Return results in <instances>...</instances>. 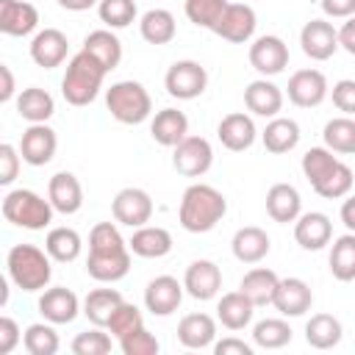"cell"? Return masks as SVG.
Returning <instances> with one entry per match:
<instances>
[{"label": "cell", "instance_id": "cell-1", "mask_svg": "<svg viewBox=\"0 0 355 355\" xmlns=\"http://www.w3.org/2000/svg\"><path fill=\"white\" fill-rule=\"evenodd\" d=\"M86 272L97 283H116L130 272V247L114 222H97L92 227Z\"/></svg>", "mask_w": 355, "mask_h": 355}, {"label": "cell", "instance_id": "cell-2", "mask_svg": "<svg viewBox=\"0 0 355 355\" xmlns=\"http://www.w3.org/2000/svg\"><path fill=\"white\" fill-rule=\"evenodd\" d=\"M227 214V200L219 189L208 186V183H191L183 197H180V208H178V219L180 227L189 233H208L214 230L222 216Z\"/></svg>", "mask_w": 355, "mask_h": 355}, {"label": "cell", "instance_id": "cell-3", "mask_svg": "<svg viewBox=\"0 0 355 355\" xmlns=\"http://www.w3.org/2000/svg\"><path fill=\"white\" fill-rule=\"evenodd\" d=\"M108 69L86 50L75 53L67 64V72L61 78V94L69 105H89L94 103V97L100 94L103 89V80H105Z\"/></svg>", "mask_w": 355, "mask_h": 355}, {"label": "cell", "instance_id": "cell-4", "mask_svg": "<svg viewBox=\"0 0 355 355\" xmlns=\"http://www.w3.org/2000/svg\"><path fill=\"white\" fill-rule=\"evenodd\" d=\"M50 261L53 258L47 255V250H39L36 244H14L8 250L6 269H8V277L17 288L42 291V288H47V283L53 277Z\"/></svg>", "mask_w": 355, "mask_h": 355}, {"label": "cell", "instance_id": "cell-5", "mask_svg": "<svg viewBox=\"0 0 355 355\" xmlns=\"http://www.w3.org/2000/svg\"><path fill=\"white\" fill-rule=\"evenodd\" d=\"M53 202L31 189H11L3 197V216L6 222L25 227V230H44L53 222Z\"/></svg>", "mask_w": 355, "mask_h": 355}, {"label": "cell", "instance_id": "cell-6", "mask_svg": "<svg viewBox=\"0 0 355 355\" xmlns=\"http://www.w3.org/2000/svg\"><path fill=\"white\" fill-rule=\"evenodd\" d=\"M105 108L111 111V116L116 122L139 125V122H144L150 116L153 100H150V92L139 80H116L105 92Z\"/></svg>", "mask_w": 355, "mask_h": 355}, {"label": "cell", "instance_id": "cell-7", "mask_svg": "<svg viewBox=\"0 0 355 355\" xmlns=\"http://www.w3.org/2000/svg\"><path fill=\"white\" fill-rule=\"evenodd\" d=\"M164 86H166V94L169 97H178V100H194L205 92L208 86V72L202 64L191 61V58H183V61H175L166 75H164Z\"/></svg>", "mask_w": 355, "mask_h": 355}, {"label": "cell", "instance_id": "cell-8", "mask_svg": "<svg viewBox=\"0 0 355 355\" xmlns=\"http://www.w3.org/2000/svg\"><path fill=\"white\" fill-rule=\"evenodd\" d=\"M214 164V150L202 136H186L172 147V166L183 178H202Z\"/></svg>", "mask_w": 355, "mask_h": 355}, {"label": "cell", "instance_id": "cell-9", "mask_svg": "<svg viewBox=\"0 0 355 355\" xmlns=\"http://www.w3.org/2000/svg\"><path fill=\"white\" fill-rule=\"evenodd\" d=\"M255 25H258V17L252 11V6L247 3H227L214 33L222 36L225 42H233V44H244L252 39L255 33Z\"/></svg>", "mask_w": 355, "mask_h": 355}, {"label": "cell", "instance_id": "cell-10", "mask_svg": "<svg viewBox=\"0 0 355 355\" xmlns=\"http://www.w3.org/2000/svg\"><path fill=\"white\" fill-rule=\"evenodd\" d=\"M111 214L119 225H128V227H141L150 222L153 216V200L144 189H136V186H128L122 191H116L114 202H111Z\"/></svg>", "mask_w": 355, "mask_h": 355}, {"label": "cell", "instance_id": "cell-11", "mask_svg": "<svg viewBox=\"0 0 355 355\" xmlns=\"http://www.w3.org/2000/svg\"><path fill=\"white\" fill-rule=\"evenodd\" d=\"M55 150H58V136H55V130H53L50 125H44V122H33V125L22 133V139H19V155H22V161L31 164V166H44V164H50L53 155H55Z\"/></svg>", "mask_w": 355, "mask_h": 355}, {"label": "cell", "instance_id": "cell-12", "mask_svg": "<svg viewBox=\"0 0 355 355\" xmlns=\"http://www.w3.org/2000/svg\"><path fill=\"white\" fill-rule=\"evenodd\" d=\"M250 64L255 72H261L263 78L269 75H280L288 67V47L280 36H258L250 44Z\"/></svg>", "mask_w": 355, "mask_h": 355}, {"label": "cell", "instance_id": "cell-13", "mask_svg": "<svg viewBox=\"0 0 355 355\" xmlns=\"http://www.w3.org/2000/svg\"><path fill=\"white\" fill-rule=\"evenodd\" d=\"M183 283H178V277L172 275H158L147 283L144 288V305L153 316H169L180 308L183 302Z\"/></svg>", "mask_w": 355, "mask_h": 355}, {"label": "cell", "instance_id": "cell-14", "mask_svg": "<svg viewBox=\"0 0 355 355\" xmlns=\"http://www.w3.org/2000/svg\"><path fill=\"white\" fill-rule=\"evenodd\" d=\"M288 100L300 108H316L319 103H324L330 86H327V78L319 72V69H297L291 78H288Z\"/></svg>", "mask_w": 355, "mask_h": 355}, {"label": "cell", "instance_id": "cell-15", "mask_svg": "<svg viewBox=\"0 0 355 355\" xmlns=\"http://www.w3.org/2000/svg\"><path fill=\"white\" fill-rule=\"evenodd\" d=\"M302 53L313 61H327L338 50V31L327 19H311L300 31Z\"/></svg>", "mask_w": 355, "mask_h": 355}, {"label": "cell", "instance_id": "cell-16", "mask_svg": "<svg viewBox=\"0 0 355 355\" xmlns=\"http://www.w3.org/2000/svg\"><path fill=\"white\" fill-rule=\"evenodd\" d=\"M183 288L189 291V297L194 300H214L222 288V272L214 261L208 258H197L186 266L183 275Z\"/></svg>", "mask_w": 355, "mask_h": 355}, {"label": "cell", "instance_id": "cell-17", "mask_svg": "<svg viewBox=\"0 0 355 355\" xmlns=\"http://www.w3.org/2000/svg\"><path fill=\"white\" fill-rule=\"evenodd\" d=\"M39 313L53 324H69L80 313V300L72 288L53 286V288H44V294L39 297Z\"/></svg>", "mask_w": 355, "mask_h": 355}, {"label": "cell", "instance_id": "cell-18", "mask_svg": "<svg viewBox=\"0 0 355 355\" xmlns=\"http://www.w3.org/2000/svg\"><path fill=\"white\" fill-rule=\"evenodd\" d=\"M69 53V42L58 28H44L31 39V58L42 69H55L64 64Z\"/></svg>", "mask_w": 355, "mask_h": 355}, {"label": "cell", "instance_id": "cell-19", "mask_svg": "<svg viewBox=\"0 0 355 355\" xmlns=\"http://www.w3.org/2000/svg\"><path fill=\"white\" fill-rule=\"evenodd\" d=\"M272 305L283 316H302L313 305V291L302 277H280Z\"/></svg>", "mask_w": 355, "mask_h": 355}, {"label": "cell", "instance_id": "cell-20", "mask_svg": "<svg viewBox=\"0 0 355 355\" xmlns=\"http://www.w3.org/2000/svg\"><path fill=\"white\" fill-rule=\"evenodd\" d=\"M294 239L302 250H322L333 239V222L322 211H308L300 214L294 222Z\"/></svg>", "mask_w": 355, "mask_h": 355}, {"label": "cell", "instance_id": "cell-21", "mask_svg": "<svg viewBox=\"0 0 355 355\" xmlns=\"http://www.w3.org/2000/svg\"><path fill=\"white\" fill-rule=\"evenodd\" d=\"M216 136L222 141V147H227L230 153H241L247 147H252L258 130L252 116H247L244 111H233L227 116H222V122L216 125Z\"/></svg>", "mask_w": 355, "mask_h": 355}, {"label": "cell", "instance_id": "cell-22", "mask_svg": "<svg viewBox=\"0 0 355 355\" xmlns=\"http://www.w3.org/2000/svg\"><path fill=\"white\" fill-rule=\"evenodd\" d=\"M39 25V11L28 0H0V31L6 36H28Z\"/></svg>", "mask_w": 355, "mask_h": 355}, {"label": "cell", "instance_id": "cell-23", "mask_svg": "<svg viewBox=\"0 0 355 355\" xmlns=\"http://www.w3.org/2000/svg\"><path fill=\"white\" fill-rule=\"evenodd\" d=\"M47 200L58 214H78L83 205V189L80 180L72 172H55L47 183Z\"/></svg>", "mask_w": 355, "mask_h": 355}, {"label": "cell", "instance_id": "cell-24", "mask_svg": "<svg viewBox=\"0 0 355 355\" xmlns=\"http://www.w3.org/2000/svg\"><path fill=\"white\" fill-rule=\"evenodd\" d=\"M244 105L255 116H277L283 108V92L277 83L258 78L244 89Z\"/></svg>", "mask_w": 355, "mask_h": 355}, {"label": "cell", "instance_id": "cell-25", "mask_svg": "<svg viewBox=\"0 0 355 355\" xmlns=\"http://www.w3.org/2000/svg\"><path fill=\"white\" fill-rule=\"evenodd\" d=\"M266 214L275 222H280V225L297 222V216L302 214V197H300V191L291 183H275V186H269V191H266Z\"/></svg>", "mask_w": 355, "mask_h": 355}, {"label": "cell", "instance_id": "cell-26", "mask_svg": "<svg viewBox=\"0 0 355 355\" xmlns=\"http://www.w3.org/2000/svg\"><path fill=\"white\" fill-rule=\"evenodd\" d=\"M150 136L161 147H175L189 136V116L178 108H161L150 122Z\"/></svg>", "mask_w": 355, "mask_h": 355}, {"label": "cell", "instance_id": "cell-27", "mask_svg": "<svg viewBox=\"0 0 355 355\" xmlns=\"http://www.w3.org/2000/svg\"><path fill=\"white\" fill-rule=\"evenodd\" d=\"M128 247L133 255L139 258H164L172 250V236L166 227L158 225H141L133 230V236L128 239Z\"/></svg>", "mask_w": 355, "mask_h": 355}, {"label": "cell", "instance_id": "cell-28", "mask_svg": "<svg viewBox=\"0 0 355 355\" xmlns=\"http://www.w3.org/2000/svg\"><path fill=\"white\" fill-rule=\"evenodd\" d=\"M230 247H233L236 261H241V263H258V261H263L269 255V247L272 244H269V236H266L263 227L247 225V227H239L233 233Z\"/></svg>", "mask_w": 355, "mask_h": 355}, {"label": "cell", "instance_id": "cell-29", "mask_svg": "<svg viewBox=\"0 0 355 355\" xmlns=\"http://www.w3.org/2000/svg\"><path fill=\"white\" fill-rule=\"evenodd\" d=\"M216 338V322L208 313H186L178 324V341L189 349H205Z\"/></svg>", "mask_w": 355, "mask_h": 355}, {"label": "cell", "instance_id": "cell-30", "mask_svg": "<svg viewBox=\"0 0 355 355\" xmlns=\"http://www.w3.org/2000/svg\"><path fill=\"white\" fill-rule=\"evenodd\" d=\"M255 305L247 294L241 291H227L222 294V300L216 302V319L227 327V330H244L252 322Z\"/></svg>", "mask_w": 355, "mask_h": 355}, {"label": "cell", "instance_id": "cell-31", "mask_svg": "<svg viewBox=\"0 0 355 355\" xmlns=\"http://www.w3.org/2000/svg\"><path fill=\"white\" fill-rule=\"evenodd\" d=\"M261 141L272 155H283L300 144V125L288 116H272L261 133Z\"/></svg>", "mask_w": 355, "mask_h": 355}, {"label": "cell", "instance_id": "cell-32", "mask_svg": "<svg viewBox=\"0 0 355 355\" xmlns=\"http://www.w3.org/2000/svg\"><path fill=\"white\" fill-rule=\"evenodd\" d=\"M277 283H280V277H277L272 269H266V266H255V269H250V272L241 277L239 291L247 294V297L252 300L255 308H258V305H272L275 291H277Z\"/></svg>", "mask_w": 355, "mask_h": 355}, {"label": "cell", "instance_id": "cell-33", "mask_svg": "<svg viewBox=\"0 0 355 355\" xmlns=\"http://www.w3.org/2000/svg\"><path fill=\"white\" fill-rule=\"evenodd\" d=\"M139 33L150 44H169L175 39V33H178V25H175L172 11H166V8H150V11H144L141 19H139Z\"/></svg>", "mask_w": 355, "mask_h": 355}, {"label": "cell", "instance_id": "cell-34", "mask_svg": "<svg viewBox=\"0 0 355 355\" xmlns=\"http://www.w3.org/2000/svg\"><path fill=\"white\" fill-rule=\"evenodd\" d=\"M86 53H92L108 72L119 67L122 61V42L116 39V33H111L108 28H100V31H92L86 39H83V47Z\"/></svg>", "mask_w": 355, "mask_h": 355}, {"label": "cell", "instance_id": "cell-35", "mask_svg": "<svg viewBox=\"0 0 355 355\" xmlns=\"http://www.w3.org/2000/svg\"><path fill=\"white\" fill-rule=\"evenodd\" d=\"M55 111V100L50 97V92L39 89V86H28L19 92L17 97V114L25 119V122H47Z\"/></svg>", "mask_w": 355, "mask_h": 355}, {"label": "cell", "instance_id": "cell-36", "mask_svg": "<svg viewBox=\"0 0 355 355\" xmlns=\"http://www.w3.org/2000/svg\"><path fill=\"white\" fill-rule=\"evenodd\" d=\"M341 322L333 313H313L305 322V341L313 349H333L341 341Z\"/></svg>", "mask_w": 355, "mask_h": 355}, {"label": "cell", "instance_id": "cell-37", "mask_svg": "<svg viewBox=\"0 0 355 355\" xmlns=\"http://www.w3.org/2000/svg\"><path fill=\"white\" fill-rule=\"evenodd\" d=\"M44 250L53 261L58 263H69L80 255L83 250V241H80V233L75 227H53L44 239Z\"/></svg>", "mask_w": 355, "mask_h": 355}, {"label": "cell", "instance_id": "cell-38", "mask_svg": "<svg viewBox=\"0 0 355 355\" xmlns=\"http://www.w3.org/2000/svg\"><path fill=\"white\" fill-rule=\"evenodd\" d=\"M119 302H122V294H119L116 288H94V291H89L86 300H83V316H86L92 324L105 327Z\"/></svg>", "mask_w": 355, "mask_h": 355}, {"label": "cell", "instance_id": "cell-39", "mask_svg": "<svg viewBox=\"0 0 355 355\" xmlns=\"http://www.w3.org/2000/svg\"><path fill=\"white\" fill-rule=\"evenodd\" d=\"M327 263H330V272L336 280H341V283L355 280V233H344L333 241Z\"/></svg>", "mask_w": 355, "mask_h": 355}, {"label": "cell", "instance_id": "cell-40", "mask_svg": "<svg viewBox=\"0 0 355 355\" xmlns=\"http://www.w3.org/2000/svg\"><path fill=\"white\" fill-rule=\"evenodd\" d=\"M324 136V147H330L333 153H341V155H352L355 153V119L352 116H336L324 125L322 130Z\"/></svg>", "mask_w": 355, "mask_h": 355}, {"label": "cell", "instance_id": "cell-41", "mask_svg": "<svg viewBox=\"0 0 355 355\" xmlns=\"http://www.w3.org/2000/svg\"><path fill=\"white\" fill-rule=\"evenodd\" d=\"M352 169L344 164V161H336V166L319 180V183H313V191L319 194V197H324V200H338V197H347L349 194V189H352Z\"/></svg>", "mask_w": 355, "mask_h": 355}, {"label": "cell", "instance_id": "cell-42", "mask_svg": "<svg viewBox=\"0 0 355 355\" xmlns=\"http://www.w3.org/2000/svg\"><path fill=\"white\" fill-rule=\"evenodd\" d=\"M252 341L263 349H280L291 341V327L286 319H261L252 327Z\"/></svg>", "mask_w": 355, "mask_h": 355}, {"label": "cell", "instance_id": "cell-43", "mask_svg": "<svg viewBox=\"0 0 355 355\" xmlns=\"http://www.w3.org/2000/svg\"><path fill=\"white\" fill-rule=\"evenodd\" d=\"M22 344L31 355H55L61 341H58V333L53 330V322L44 324V322H33L28 324L25 336H22Z\"/></svg>", "mask_w": 355, "mask_h": 355}, {"label": "cell", "instance_id": "cell-44", "mask_svg": "<svg viewBox=\"0 0 355 355\" xmlns=\"http://www.w3.org/2000/svg\"><path fill=\"white\" fill-rule=\"evenodd\" d=\"M227 0H186L183 3V11L189 17L191 25L197 28H205V31H214L222 11H225Z\"/></svg>", "mask_w": 355, "mask_h": 355}, {"label": "cell", "instance_id": "cell-45", "mask_svg": "<svg viewBox=\"0 0 355 355\" xmlns=\"http://www.w3.org/2000/svg\"><path fill=\"white\" fill-rule=\"evenodd\" d=\"M97 14H100V22H105L114 31V28H128L136 19L139 8H136V0H100Z\"/></svg>", "mask_w": 355, "mask_h": 355}, {"label": "cell", "instance_id": "cell-46", "mask_svg": "<svg viewBox=\"0 0 355 355\" xmlns=\"http://www.w3.org/2000/svg\"><path fill=\"white\" fill-rule=\"evenodd\" d=\"M336 155L330 147H311L305 155H302V175L308 178V183H319L333 166H336Z\"/></svg>", "mask_w": 355, "mask_h": 355}, {"label": "cell", "instance_id": "cell-47", "mask_svg": "<svg viewBox=\"0 0 355 355\" xmlns=\"http://www.w3.org/2000/svg\"><path fill=\"white\" fill-rule=\"evenodd\" d=\"M144 324V316H141V311L133 305V302H119L116 305V311L111 313V319H108V333L114 336V338H122V336H128V333H133V330H139Z\"/></svg>", "mask_w": 355, "mask_h": 355}, {"label": "cell", "instance_id": "cell-48", "mask_svg": "<svg viewBox=\"0 0 355 355\" xmlns=\"http://www.w3.org/2000/svg\"><path fill=\"white\" fill-rule=\"evenodd\" d=\"M72 352H75V355H105V352H111V336L103 333V330L94 324L92 330L78 333V336L72 338Z\"/></svg>", "mask_w": 355, "mask_h": 355}, {"label": "cell", "instance_id": "cell-49", "mask_svg": "<svg viewBox=\"0 0 355 355\" xmlns=\"http://www.w3.org/2000/svg\"><path fill=\"white\" fill-rule=\"evenodd\" d=\"M119 349H122L125 355H158L161 344H158V338L141 324L139 330H133V333H128V336L119 338Z\"/></svg>", "mask_w": 355, "mask_h": 355}, {"label": "cell", "instance_id": "cell-50", "mask_svg": "<svg viewBox=\"0 0 355 355\" xmlns=\"http://www.w3.org/2000/svg\"><path fill=\"white\" fill-rule=\"evenodd\" d=\"M19 161H22L19 147L3 141V144H0V183H3V186H11L14 178L19 175Z\"/></svg>", "mask_w": 355, "mask_h": 355}, {"label": "cell", "instance_id": "cell-51", "mask_svg": "<svg viewBox=\"0 0 355 355\" xmlns=\"http://www.w3.org/2000/svg\"><path fill=\"white\" fill-rule=\"evenodd\" d=\"M330 94H333V105L341 114H347V116L355 114V80L352 78H344V80L333 83V92Z\"/></svg>", "mask_w": 355, "mask_h": 355}, {"label": "cell", "instance_id": "cell-52", "mask_svg": "<svg viewBox=\"0 0 355 355\" xmlns=\"http://www.w3.org/2000/svg\"><path fill=\"white\" fill-rule=\"evenodd\" d=\"M19 324L11 316H0V355L14 352V347L19 344Z\"/></svg>", "mask_w": 355, "mask_h": 355}, {"label": "cell", "instance_id": "cell-53", "mask_svg": "<svg viewBox=\"0 0 355 355\" xmlns=\"http://www.w3.org/2000/svg\"><path fill=\"white\" fill-rule=\"evenodd\" d=\"M214 352L216 355H252V347L247 341L236 338V336H227V338H222V341L214 344Z\"/></svg>", "mask_w": 355, "mask_h": 355}, {"label": "cell", "instance_id": "cell-54", "mask_svg": "<svg viewBox=\"0 0 355 355\" xmlns=\"http://www.w3.org/2000/svg\"><path fill=\"white\" fill-rule=\"evenodd\" d=\"M322 11L333 19H349L355 17V0H322Z\"/></svg>", "mask_w": 355, "mask_h": 355}, {"label": "cell", "instance_id": "cell-55", "mask_svg": "<svg viewBox=\"0 0 355 355\" xmlns=\"http://www.w3.org/2000/svg\"><path fill=\"white\" fill-rule=\"evenodd\" d=\"M338 47H344L349 55H355V17H349L338 28Z\"/></svg>", "mask_w": 355, "mask_h": 355}, {"label": "cell", "instance_id": "cell-56", "mask_svg": "<svg viewBox=\"0 0 355 355\" xmlns=\"http://www.w3.org/2000/svg\"><path fill=\"white\" fill-rule=\"evenodd\" d=\"M0 78H3L0 103H8V100L14 97V75H11V67H8V64H0Z\"/></svg>", "mask_w": 355, "mask_h": 355}, {"label": "cell", "instance_id": "cell-57", "mask_svg": "<svg viewBox=\"0 0 355 355\" xmlns=\"http://www.w3.org/2000/svg\"><path fill=\"white\" fill-rule=\"evenodd\" d=\"M341 222H344V227L349 233H355V194L344 200V205H341Z\"/></svg>", "mask_w": 355, "mask_h": 355}, {"label": "cell", "instance_id": "cell-58", "mask_svg": "<svg viewBox=\"0 0 355 355\" xmlns=\"http://www.w3.org/2000/svg\"><path fill=\"white\" fill-rule=\"evenodd\" d=\"M97 3L100 0H58V6L67 8V11H86V8L97 6Z\"/></svg>", "mask_w": 355, "mask_h": 355}]
</instances>
